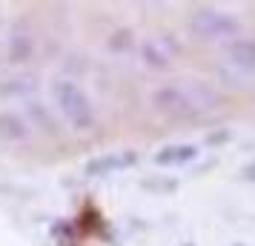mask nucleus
<instances>
[{"instance_id":"1","label":"nucleus","mask_w":255,"mask_h":246,"mask_svg":"<svg viewBox=\"0 0 255 246\" xmlns=\"http://www.w3.org/2000/svg\"><path fill=\"white\" fill-rule=\"evenodd\" d=\"M152 100L161 112H169V115H198V112H207L209 106L215 103V92L207 83L178 81L161 86L152 94Z\"/></svg>"},{"instance_id":"2","label":"nucleus","mask_w":255,"mask_h":246,"mask_svg":"<svg viewBox=\"0 0 255 246\" xmlns=\"http://www.w3.org/2000/svg\"><path fill=\"white\" fill-rule=\"evenodd\" d=\"M52 97H55V106L63 115V120L69 123L72 129H89L95 123V109L89 94L83 92L78 83L72 81H58L52 86Z\"/></svg>"},{"instance_id":"3","label":"nucleus","mask_w":255,"mask_h":246,"mask_svg":"<svg viewBox=\"0 0 255 246\" xmlns=\"http://www.w3.org/2000/svg\"><path fill=\"white\" fill-rule=\"evenodd\" d=\"M192 29H195V35H201V37H224V35H235V32H238V23L224 12L201 9V12H195V17H192Z\"/></svg>"},{"instance_id":"4","label":"nucleus","mask_w":255,"mask_h":246,"mask_svg":"<svg viewBox=\"0 0 255 246\" xmlns=\"http://www.w3.org/2000/svg\"><path fill=\"white\" fill-rule=\"evenodd\" d=\"M227 66L232 69V75H250L255 72V43L250 40H238L235 46L227 49Z\"/></svg>"},{"instance_id":"5","label":"nucleus","mask_w":255,"mask_h":246,"mask_svg":"<svg viewBox=\"0 0 255 246\" xmlns=\"http://www.w3.org/2000/svg\"><path fill=\"white\" fill-rule=\"evenodd\" d=\"M172 40H166V37H152L143 43V60L149 63V66H166L169 58H172Z\"/></svg>"},{"instance_id":"6","label":"nucleus","mask_w":255,"mask_h":246,"mask_svg":"<svg viewBox=\"0 0 255 246\" xmlns=\"http://www.w3.org/2000/svg\"><path fill=\"white\" fill-rule=\"evenodd\" d=\"M0 135L9 138V141H23V138H29V123L20 115L3 112L0 115Z\"/></svg>"},{"instance_id":"7","label":"nucleus","mask_w":255,"mask_h":246,"mask_svg":"<svg viewBox=\"0 0 255 246\" xmlns=\"http://www.w3.org/2000/svg\"><path fill=\"white\" fill-rule=\"evenodd\" d=\"M189 158H195V149L192 146H169V149H163V152H158V164H184V161H189Z\"/></svg>"}]
</instances>
